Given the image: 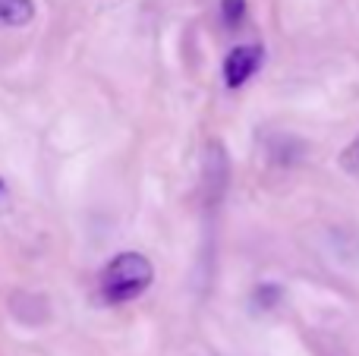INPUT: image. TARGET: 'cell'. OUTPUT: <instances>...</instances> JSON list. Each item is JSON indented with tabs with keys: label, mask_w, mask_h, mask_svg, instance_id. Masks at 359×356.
<instances>
[{
	"label": "cell",
	"mask_w": 359,
	"mask_h": 356,
	"mask_svg": "<svg viewBox=\"0 0 359 356\" xmlns=\"http://www.w3.org/2000/svg\"><path fill=\"white\" fill-rule=\"evenodd\" d=\"M155 281V265L142 252H120L104 265L98 278V296L107 306H123L145 294Z\"/></svg>",
	"instance_id": "6da1fadb"
},
{
	"label": "cell",
	"mask_w": 359,
	"mask_h": 356,
	"mask_svg": "<svg viewBox=\"0 0 359 356\" xmlns=\"http://www.w3.org/2000/svg\"><path fill=\"white\" fill-rule=\"evenodd\" d=\"M262 60H265V48L262 44H240L227 54L224 60V82L227 88H240L259 73Z\"/></svg>",
	"instance_id": "7a4b0ae2"
},
{
	"label": "cell",
	"mask_w": 359,
	"mask_h": 356,
	"mask_svg": "<svg viewBox=\"0 0 359 356\" xmlns=\"http://www.w3.org/2000/svg\"><path fill=\"white\" fill-rule=\"evenodd\" d=\"M35 19L32 0H0V25H29Z\"/></svg>",
	"instance_id": "3957f363"
},
{
	"label": "cell",
	"mask_w": 359,
	"mask_h": 356,
	"mask_svg": "<svg viewBox=\"0 0 359 356\" xmlns=\"http://www.w3.org/2000/svg\"><path fill=\"white\" fill-rule=\"evenodd\" d=\"M252 303L259 309H274L280 303V287H278V284H262V287H255Z\"/></svg>",
	"instance_id": "277c9868"
},
{
	"label": "cell",
	"mask_w": 359,
	"mask_h": 356,
	"mask_svg": "<svg viewBox=\"0 0 359 356\" xmlns=\"http://www.w3.org/2000/svg\"><path fill=\"white\" fill-rule=\"evenodd\" d=\"M246 16V0H221V19L233 29V25L243 22Z\"/></svg>",
	"instance_id": "5b68a950"
},
{
	"label": "cell",
	"mask_w": 359,
	"mask_h": 356,
	"mask_svg": "<svg viewBox=\"0 0 359 356\" xmlns=\"http://www.w3.org/2000/svg\"><path fill=\"white\" fill-rule=\"evenodd\" d=\"M341 167L347 170L350 177H356V180H359V136L347 145V149H344V155H341Z\"/></svg>",
	"instance_id": "8992f818"
},
{
	"label": "cell",
	"mask_w": 359,
	"mask_h": 356,
	"mask_svg": "<svg viewBox=\"0 0 359 356\" xmlns=\"http://www.w3.org/2000/svg\"><path fill=\"white\" fill-rule=\"evenodd\" d=\"M4 196H6V189H4V180H0V199H4Z\"/></svg>",
	"instance_id": "52a82bcc"
}]
</instances>
